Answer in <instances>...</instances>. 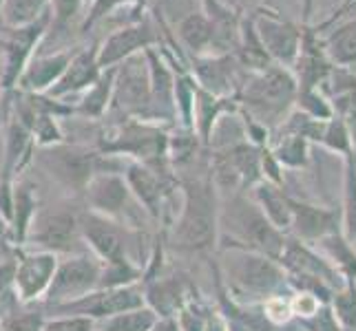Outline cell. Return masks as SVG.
Returning <instances> with one entry per match:
<instances>
[{
	"mask_svg": "<svg viewBox=\"0 0 356 331\" xmlns=\"http://www.w3.org/2000/svg\"><path fill=\"white\" fill-rule=\"evenodd\" d=\"M129 181H131V186L135 188V192L140 194V199H144V203L149 205L151 210H155V203L159 199V188H157L155 179L142 168H131Z\"/></svg>",
	"mask_w": 356,
	"mask_h": 331,
	"instance_id": "cell-30",
	"label": "cell"
},
{
	"mask_svg": "<svg viewBox=\"0 0 356 331\" xmlns=\"http://www.w3.org/2000/svg\"><path fill=\"white\" fill-rule=\"evenodd\" d=\"M49 331H93V323L87 316L78 318H67V321H58L49 325Z\"/></svg>",
	"mask_w": 356,
	"mask_h": 331,
	"instance_id": "cell-36",
	"label": "cell"
},
{
	"mask_svg": "<svg viewBox=\"0 0 356 331\" xmlns=\"http://www.w3.org/2000/svg\"><path fill=\"white\" fill-rule=\"evenodd\" d=\"M142 307V298L131 289H115L108 294H91V296H82L73 303H63L58 305L60 312H78L84 316H118L131 309Z\"/></svg>",
	"mask_w": 356,
	"mask_h": 331,
	"instance_id": "cell-9",
	"label": "cell"
},
{
	"mask_svg": "<svg viewBox=\"0 0 356 331\" xmlns=\"http://www.w3.org/2000/svg\"><path fill=\"white\" fill-rule=\"evenodd\" d=\"M290 212H292V230L297 232V237L303 243H318L325 237L339 232L337 210H327V207L290 199Z\"/></svg>",
	"mask_w": 356,
	"mask_h": 331,
	"instance_id": "cell-8",
	"label": "cell"
},
{
	"mask_svg": "<svg viewBox=\"0 0 356 331\" xmlns=\"http://www.w3.org/2000/svg\"><path fill=\"white\" fill-rule=\"evenodd\" d=\"M47 0H3L0 5V14L3 20L14 29L29 27L35 20H40L44 16Z\"/></svg>",
	"mask_w": 356,
	"mask_h": 331,
	"instance_id": "cell-20",
	"label": "cell"
},
{
	"mask_svg": "<svg viewBox=\"0 0 356 331\" xmlns=\"http://www.w3.org/2000/svg\"><path fill=\"white\" fill-rule=\"evenodd\" d=\"M301 325L305 331H343L337 314L330 307V303L321 305L318 312L310 318H305V321H301Z\"/></svg>",
	"mask_w": 356,
	"mask_h": 331,
	"instance_id": "cell-32",
	"label": "cell"
},
{
	"mask_svg": "<svg viewBox=\"0 0 356 331\" xmlns=\"http://www.w3.org/2000/svg\"><path fill=\"white\" fill-rule=\"evenodd\" d=\"M230 228L239 237V241L245 245L243 250L259 252L264 256L279 261L281 252H284L286 239L284 235L270 223L268 217L261 212L259 205H254L245 199H235L230 205Z\"/></svg>",
	"mask_w": 356,
	"mask_h": 331,
	"instance_id": "cell-2",
	"label": "cell"
},
{
	"mask_svg": "<svg viewBox=\"0 0 356 331\" xmlns=\"http://www.w3.org/2000/svg\"><path fill=\"white\" fill-rule=\"evenodd\" d=\"M297 97H299V106H301V110L305 115H310V117H314L318 121H327L330 117L334 115V108L330 106V102L321 93H318V89L303 91Z\"/></svg>",
	"mask_w": 356,
	"mask_h": 331,
	"instance_id": "cell-29",
	"label": "cell"
},
{
	"mask_svg": "<svg viewBox=\"0 0 356 331\" xmlns=\"http://www.w3.org/2000/svg\"><path fill=\"white\" fill-rule=\"evenodd\" d=\"M33 239L51 250H73L78 241V223L69 212H44L35 219Z\"/></svg>",
	"mask_w": 356,
	"mask_h": 331,
	"instance_id": "cell-10",
	"label": "cell"
},
{
	"mask_svg": "<svg viewBox=\"0 0 356 331\" xmlns=\"http://www.w3.org/2000/svg\"><path fill=\"white\" fill-rule=\"evenodd\" d=\"M252 24L270 60H275L281 67H292L301 49V31L297 24L270 14V11L252 18Z\"/></svg>",
	"mask_w": 356,
	"mask_h": 331,
	"instance_id": "cell-5",
	"label": "cell"
},
{
	"mask_svg": "<svg viewBox=\"0 0 356 331\" xmlns=\"http://www.w3.org/2000/svg\"><path fill=\"white\" fill-rule=\"evenodd\" d=\"M44 22H47V16H42L40 20H35L33 24H29V27L16 29L14 38H11L9 44H7L3 87H11V84L18 80L20 71L24 67V60H27V56H29V49L33 46V42L38 40V35L42 33Z\"/></svg>",
	"mask_w": 356,
	"mask_h": 331,
	"instance_id": "cell-12",
	"label": "cell"
},
{
	"mask_svg": "<svg viewBox=\"0 0 356 331\" xmlns=\"http://www.w3.org/2000/svg\"><path fill=\"white\" fill-rule=\"evenodd\" d=\"M91 201L104 212H118L127 203V186L118 177H100L91 183Z\"/></svg>",
	"mask_w": 356,
	"mask_h": 331,
	"instance_id": "cell-19",
	"label": "cell"
},
{
	"mask_svg": "<svg viewBox=\"0 0 356 331\" xmlns=\"http://www.w3.org/2000/svg\"><path fill=\"white\" fill-rule=\"evenodd\" d=\"M279 261L284 263V267L292 276L318 278V280H323L325 285L332 287L334 291L346 285L339 276V269L330 263L325 256L316 254L312 248H308L303 241H286Z\"/></svg>",
	"mask_w": 356,
	"mask_h": 331,
	"instance_id": "cell-6",
	"label": "cell"
},
{
	"mask_svg": "<svg viewBox=\"0 0 356 331\" xmlns=\"http://www.w3.org/2000/svg\"><path fill=\"white\" fill-rule=\"evenodd\" d=\"M318 245L323 248L325 259L337 269L346 272V278H356V250L346 237H341L337 232V235H330L323 241H318Z\"/></svg>",
	"mask_w": 356,
	"mask_h": 331,
	"instance_id": "cell-21",
	"label": "cell"
},
{
	"mask_svg": "<svg viewBox=\"0 0 356 331\" xmlns=\"http://www.w3.org/2000/svg\"><path fill=\"white\" fill-rule=\"evenodd\" d=\"M264 316L273 325H286L292 318L290 300H284L281 296H270L264 305Z\"/></svg>",
	"mask_w": 356,
	"mask_h": 331,
	"instance_id": "cell-34",
	"label": "cell"
},
{
	"mask_svg": "<svg viewBox=\"0 0 356 331\" xmlns=\"http://www.w3.org/2000/svg\"><path fill=\"white\" fill-rule=\"evenodd\" d=\"M346 14H352V18H356V0H354V3L346 9V11H343V14H341V18L343 16H346Z\"/></svg>",
	"mask_w": 356,
	"mask_h": 331,
	"instance_id": "cell-42",
	"label": "cell"
},
{
	"mask_svg": "<svg viewBox=\"0 0 356 331\" xmlns=\"http://www.w3.org/2000/svg\"><path fill=\"white\" fill-rule=\"evenodd\" d=\"M155 325L153 312L131 309L127 314H118L106 323L104 331H149Z\"/></svg>",
	"mask_w": 356,
	"mask_h": 331,
	"instance_id": "cell-27",
	"label": "cell"
},
{
	"mask_svg": "<svg viewBox=\"0 0 356 331\" xmlns=\"http://www.w3.org/2000/svg\"><path fill=\"white\" fill-rule=\"evenodd\" d=\"M354 250H356V245H354Z\"/></svg>",
	"mask_w": 356,
	"mask_h": 331,
	"instance_id": "cell-45",
	"label": "cell"
},
{
	"mask_svg": "<svg viewBox=\"0 0 356 331\" xmlns=\"http://www.w3.org/2000/svg\"><path fill=\"white\" fill-rule=\"evenodd\" d=\"M275 159L279 164H286L290 168H301L308 164V139L299 135H286L277 146Z\"/></svg>",
	"mask_w": 356,
	"mask_h": 331,
	"instance_id": "cell-26",
	"label": "cell"
},
{
	"mask_svg": "<svg viewBox=\"0 0 356 331\" xmlns=\"http://www.w3.org/2000/svg\"><path fill=\"white\" fill-rule=\"evenodd\" d=\"M106 102V93H104V82H100L97 87L91 91V95L87 97V110L91 113H100V108L104 106Z\"/></svg>",
	"mask_w": 356,
	"mask_h": 331,
	"instance_id": "cell-38",
	"label": "cell"
},
{
	"mask_svg": "<svg viewBox=\"0 0 356 331\" xmlns=\"http://www.w3.org/2000/svg\"><path fill=\"white\" fill-rule=\"evenodd\" d=\"M146 93V82H142V71L127 67L124 80L120 82V97H124L127 104H138Z\"/></svg>",
	"mask_w": 356,
	"mask_h": 331,
	"instance_id": "cell-31",
	"label": "cell"
},
{
	"mask_svg": "<svg viewBox=\"0 0 356 331\" xmlns=\"http://www.w3.org/2000/svg\"><path fill=\"white\" fill-rule=\"evenodd\" d=\"M321 300H318L316 296H312V294L308 291H297L294 296L290 298V309H292V316L301 318V321H305V318H310L318 312V307H321Z\"/></svg>",
	"mask_w": 356,
	"mask_h": 331,
	"instance_id": "cell-33",
	"label": "cell"
},
{
	"mask_svg": "<svg viewBox=\"0 0 356 331\" xmlns=\"http://www.w3.org/2000/svg\"><path fill=\"white\" fill-rule=\"evenodd\" d=\"M257 201H259L261 212L268 217V221L273 223L279 232L292 228V212H290V197H286L277 186H264L257 188Z\"/></svg>",
	"mask_w": 356,
	"mask_h": 331,
	"instance_id": "cell-17",
	"label": "cell"
},
{
	"mask_svg": "<svg viewBox=\"0 0 356 331\" xmlns=\"http://www.w3.org/2000/svg\"><path fill=\"white\" fill-rule=\"evenodd\" d=\"M228 272L237 280L245 291L252 294H268L273 296L281 287L288 283V276L284 274L275 259L264 256L259 252H248V250H237L228 256Z\"/></svg>",
	"mask_w": 356,
	"mask_h": 331,
	"instance_id": "cell-3",
	"label": "cell"
},
{
	"mask_svg": "<svg viewBox=\"0 0 356 331\" xmlns=\"http://www.w3.org/2000/svg\"><path fill=\"white\" fill-rule=\"evenodd\" d=\"M352 3H354V0H343V5H341V7L337 9V14H334L332 18H330V20H327L325 24H321V29H323V27H327V24H334V22H337V20L341 18V14H343V11H346V9H348V7H350Z\"/></svg>",
	"mask_w": 356,
	"mask_h": 331,
	"instance_id": "cell-40",
	"label": "cell"
},
{
	"mask_svg": "<svg viewBox=\"0 0 356 331\" xmlns=\"http://www.w3.org/2000/svg\"><path fill=\"white\" fill-rule=\"evenodd\" d=\"M299 3H301V20H303L305 27H308L310 20H312V14H314L316 0H299Z\"/></svg>",
	"mask_w": 356,
	"mask_h": 331,
	"instance_id": "cell-39",
	"label": "cell"
},
{
	"mask_svg": "<svg viewBox=\"0 0 356 331\" xmlns=\"http://www.w3.org/2000/svg\"><path fill=\"white\" fill-rule=\"evenodd\" d=\"M346 205H343V226L346 239L356 245V151L346 155Z\"/></svg>",
	"mask_w": 356,
	"mask_h": 331,
	"instance_id": "cell-22",
	"label": "cell"
},
{
	"mask_svg": "<svg viewBox=\"0 0 356 331\" xmlns=\"http://www.w3.org/2000/svg\"><path fill=\"white\" fill-rule=\"evenodd\" d=\"M97 265L89 259H73L54 272L49 283V300L56 305L82 298L97 283Z\"/></svg>",
	"mask_w": 356,
	"mask_h": 331,
	"instance_id": "cell-7",
	"label": "cell"
},
{
	"mask_svg": "<svg viewBox=\"0 0 356 331\" xmlns=\"http://www.w3.org/2000/svg\"><path fill=\"white\" fill-rule=\"evenodd\" d=\"M330 307L337 314L343 329H356V278H348V283L332 294Z\"/></svg>",
	"mask_w": 356,
	"mask_h": 331,
	"instance_id": "cell-23",
	"label": "cell"
},
{
	"mask_svg": "<svg viewBox=\"0 0 356 331\" xmlns=\"http://www.w3.org/2000/svg\"><path fill=\"white\" fill-rule=\"evenodd\" d=\"M84 235L91 241V245L97 250V254L104 256L111 263L115 261H124V243L120 239V232L115 228H111V223H106L102 219L95 217H87L82 221Z\"/></svg>",
	"mask_w": 356,
	"mask_h": 331,
	"instance_id": "cell-15",
	"label": "cell"
},
{
	"mask_svg": "<svg viewBox=\"0 0 356 331\" xmlns=\"http://www.w3.org/2000/svg\"><path fill=\"white\" fill-rule=\"evenodd\" d=\"M215 201L208 186H195L188 190L186 210L179 221L177 241L184 248L202 250L215 241Z\"/></svg>",
	"mask_w": 356,
	"mask_h": 331,
	"instance_id": "cell-4",
	"label": "cell"
},
{
	"mask_svg": "<svg viewBox=\"0 0 356 331\" xmlns=\"http://www.w3.org/2000/svg\"><path fill=\"white\" fill-rule=\"evenodd\" d=\"M179 33H181V40L186 42L191 49H204L206 44H211L215 40L213 22L204 16H200V14H193L184 20L181 27H179Z\"/></svg>",
	"mask_w": 356,
	"mask_h": 331,
	"instance_id": "cell-25",
	"label": "cell"
},
{
	"mask_svg": "<svg viewBox=\"0 0 356 331\" xmlns=\"http://www.w3.org/2000/svg\"><path fill=\"white\" fill-rule=\"evenodd\" d=\"M56 170L67 181H84L89 177V159L76 153H56Z\"/></svg>",
	"mask_w": 356,
	"mask_h": 331,
	"instance_id": "cell-28",
	"label": "cell"
},
{
	"mask_svg": "<svg viewBox=\"0 0 356 331\" xmlns=\"http://www.w3.org/2000/svg\"><path fill=\"white\" fill-rule=\"evenodd\" d=\"M321 144H325L330 151L341 153V155H350L354 151L352 146V133L348 128V121L343 115H332L323 126L321 135Z\"/></svg>",
	"mask_w": 356,
	"mask_h": 331,
	"instance_id": "cell-24",
	"label": "cell"
},
{
	"mask_svg": "<svg viewBox=\"0 0 356 331\" xmlns=\"http://www.w3.org/2000/svg\"><path fill=\"white\" fill-rule=\"evenodd\" d=\"M69 65V56L67 53H58V56H47L35 60V62L24 71L22 76V84L27 89H35L40 91L44 87H49L54 80H60V76L65 73Z\"/></svg>",
	"mask_w": 356,
	"mask_h": 331,
	"instance_id": "cell-18",
	"label": "cell"
},
{
	"mask_svg": "<svg viewBox=\"0 0 356 331\" xmlns=\"http://www.w3.org/2000/svg\"><path fill=\"white\" fill-rule=\"evenodd\" d=\"M321 42L327 60L334 67L339 69L356 67V18L341 22Z\"/></svg>",
	"mask_w": 356,
	"mask_h": 331,
	"instance_id": "cell-13",
	"label": "cell"
},
{
	"mask_svg": "<svg viewBox=\"0 0 356 331\" xmlns=\"http://www.w3.org/2000/svg\"><path fill=\"white\" fill-rule=\"evenodd\" d=\"M3 283H5V280H3V276H0V289H3Z\"/></svg>",
	"mask_w": 356,
	"mask_h": 331,
	"instance_id": "cell-43",
	"label": "cell"
},
{
	"mask_svg": "<svg viewBox=\"0 0 356 331\" xmlns=\"http://www.w3.org/2000/svg\"><path fill=\"white\" fill-rule=\"evenodd\" d=\"M42 329V321L38 314H24L18 316L14 321H9L5 331H40Z\"/></svg>",
	"mask_w": 356,
	"mask_h": 331,
	"instance_id": "cell-35",
	"label": "cell"
},
{
	"mask_svg": "<svg viewBox=\"0 0 356 331\" xmlns=\"http://www.w3.org/2000/svg\"><path fill=\"white\" fill-rule=\"evenodd\" d=\"M149 42H151V33L144 27L122 29L102 44L100 56H97V65L100 67L113 65V62H118V60L131 56L133 51H138L140 46H146Z\"/></svg>",
	"mask_w": 356,
	"mask_h": 331,
	"instance_id": "cell-14",
	"label": "cell"
},
{
	"mask_svg": "<svg viewBox=\"0 0 356 331\" xmlns=\"http://www.w3.org/2000/svg\"><path fill=\"white\" fill-rule=\"evenodd\" d=\"M297 95L299 87L294 73L281 65H273L264 71H257V76L248 82L245 104L266 124V121H279L281 115H286Z\"/></svg>",
	"mask_w": 356,
	"mask_h": 331,
	"instance_id": "cell-1",
	"label": "cell"
},
{
	"mask_svg": "<svg viewBox=\"0 0 356 331\" xmlns=\"http://www.w3.org/2000/svg\"><path fill=\"white\" fill-rule=\"evenodd\" d=\"M51 5H54V14L58 22H67L73 16H78L82 0H51Z\"/></svg>",
	"mask_w": 356,
	"mask_h": 331,
	"instance_id": "cell-37",
	"label": "cell"
},
{
	"mask_svg": "<svg viewBox=\"0 0 356 331\" xmlns=\"http://www.w3.org/2000/svg\"><path fill=\"white\" fill-rule=\"evenodd\" d=\"M0 5H3V0H0Z\"/></svg>",
	"mask_w": 356,
	"mask_h": 331,
	"instance_id": "cell-44",
	"label": "cell"
},
{
	"mask_svg": "<svg viewBox=\"0 0 356 331\" xmlns=\"http://www.w3.org/2000/svg\"><path fill=\"white\" fill-rule=\"evenodd\" d=\"M97 58L95 53H80L76 60H71L67 65L65 73L60 76L58 84L51 89V93L56 95H63V93H69V91H76V89H82L91 84L97 76Z\"/></svg>",
	"mask_w": 356,
	"mask_h": 331,
	"instance_id": "cell-16",
	"label": "cell"
},
{
	"mask_svg": "<svg viewBox=\"0 0 356 331\" xmlns=\"http://www.w3.org/2000/svg\"><path fill=\"white\" fill-rule=\"evenodd\" d=\"M230 331H250L248 329V325H245L243 321H235V323H230V327H228Z\"/></svg>",
	"mask_w": 356,
	"mask_h": 331,
	"instance_id": "cell-41",
	"label": "cell"
},
{
	"mask_svg": "<svg viewBox=\"0 0 356 331\" xmlns=\"http://www.w3.org/2000/svg\"><path fill=\"white\" fill-rule=\"evenodd\" d=\"M56 272V259L51 254H35L27 256L16 269V287L22 300H31L49 287Z\"/></svg>",
	"mask_w": 356,
	"mask_h": 331,
	"instance_id": "cell-11",
	"label": "cell"
}]
</instances>
